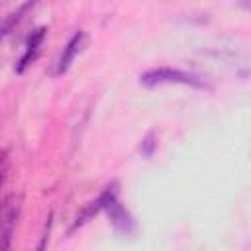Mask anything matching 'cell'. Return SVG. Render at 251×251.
<instances>
[{
    "label": "cell",
    "mask_w": 251,
    "mask_h": 251,
    "mask_svg": "<svg viewBox=\"0 0 251 251\" xmlns=\"http://www.w3.org/2000/svg\"><path fill=\"white\" fill-rule=\"evenodd\" d=\"M141 82L145 86H157V84H186V86H196V88H206V82L186 71L180 69H169V67H161V69H151L147 73L141 75Z\"/></svg>",
    "instance_id": "1"
},
{
    "label": "cell",
    "mask_w": 251,
    "mask_h": 251,
    "mask_svg": "<svg viewBox=\"0 0 251 251\" xmlns=\"http://www.w3.org/2000/svg\"><path fill=\"white\" fill-rule=\"evenodd\" d=\"M20 214V196L10 194L0 202V251H10L16 220Z\"/></svg>",
    "instance_id": "2"
},
{
    "label": "cell",
    "mask_w": 251,
    "mask_h": 251,
    "mask_svg": "<svg viewBox=\"0 0 251 251\" xmlns=\"http://www.w3.org/2000/svg\"><path fill=\"white\" fill-rule=\"evenodd\" d=\"M98 202H100V208H104V210L110 214V220H112V224L116 226V229H120V231H124V233L131 231V227H133V220H131V216L122 208V204L118 202V198H116V190H114V188L108 186V188L100 194Z\"/></svg>",
    "instance_id": "3"
},
{
    "label": "cell",
    "mask_w": 251,
    "mask_h": 251,
    "mask_svg": "<svg viewBox=\"0 0 251 251\" xmlns=\"http://www.w3.org/2000/svg\"><path fill=\"white\" fill-rule=\"evenodd\" d=\"M82 43H84V33H82V31H76V33L69 39V43L63 47V53L59 55L57 65H55V75H63V73L71 67L75 55L82 49Z\"/></svg>",
    "instance_id": "4"
},
{
    "label": "cell",
    "mask_w": 251,
    "mask_h": 251,
    "mask_svg": "<svg viewBox=\"0 0 251 251\" xmlns=\"http://www.w3.org/2000/svg\"><path fill=\"white\" fill-rule=\"evenodd\" d=\"M43 37H45V29H43V27H39V29H35V31L31 33V37H29V41H27V47H25V53H24V57L20 59V65L16 67L18 73H22V71L37 57V51H39V45H41Z\"/></svg>",
    "instance_id": "5"
},
{
    "label": "cell",
    "mask_w": 251,
    "mask_h": 251,
    "mask_svg": "<svg viewBox=\"0 0 251 251\" xmlns=\"http://www.w3.org/2000/svg\"><path fill=\"white\" fill-rule=\"evenodd\" d=\"M31 6H33L31 2H25V4H22V6H20L16 12H10V14H8L4 20H0V39L12 31V27H14V25H16V24L22 20V16H24V14H25V12H27Z\"/></svg>",
    "instance_id": "6"
}]
</instances>
